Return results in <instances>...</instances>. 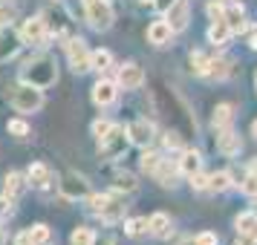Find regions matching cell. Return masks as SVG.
Returning a JSON list of instances; mask_svg holds the SVG:
<instances>
[{
    "mask_svg": "<svg viewBox=\"0 0 257 245\" xmlns=\"http://www.w3.org/2000/svg\"><path fill=\"white\" fill-rule=\"evenodd\" d=\"M21 78L26 84H32L38 90H47L52 84L58 81V70H55V61L49 58V55H35V58H29L24 64V70H21Z\"/></svg>",
    "mask_w": 257,
    "mask_h": 245,
    "instance_id": "1",
    "label": "cell"
},
{
    "mask_svg": "<svg viewBox=\"0 0 257 245\" xmlns=\"http://www.w3.org/2000/svg\"><path fill=\"white\" fill-rule=\"evenodd\" d=\"M9 101L18 113H38L41 107H44V90H38L32 84H15L12 87V95H9Z\"/></svg>",
    "mask_w": 257,
    "mask_h": 245,
    "instance_id": "2",
    "label": "cell"
},
{
    "mask_svg": "<svg viewBox=\"0 0 257 245\" xmlns=\"http://www.w3.org/2000/svg\"><path fill=\"white\" fill-rule=\"evenodd\" d=\"M127 147H130V136H127V130L121 127V124H113L110 133L98 141V153H101V159H118V156H124Z\"/></svg>",
    "mask_w": 257,
    "mask_h": 245,
    "instance_id": "3",
    "label": "cell"
},
{
    "mask_svg": "<svg viewBox=\"0 0 257 245\" xmlns=\"http://www.w3.org/2000/svg\"><path fill=\"white\" fill-rule=\"evenodd\" d=\"M84 15H87V24L93 29H98V32L110 29L113 21H116L110 0H84Z\"/></svg>",
    "mask_w": 257,
    "mask_h": 245,
    "instance_id": "4",
    "label": "cell"
},
{
    "mask_svg": "<svg viewBox=\"0 0 257 245\" xmlns=\"http://www.w3.org/2000/svg\"><path fill=\"white\" fill-rule=\"evenodd\" d=\"M58 190H61V196L64 199L75 202V199L90 196V182H87L81 173H64L58 179Z\"/></svg>",
    "mask_w": 257,
    "mask_h": 245,
    "instance_id": "5",
    "label": "cell"
},
{
    "mask_svg": "<svg viewBox=\"0 0 257 245\" xmlns=\"http://www.w3.org/2000/svg\"><path fill=\"white\" fill-rule=\"evenodd\" d=\"M67 58H70L72 72H78V75L93 70V64H90V49H87V44H84L81 38H72L70 44H67Z\"/></svg>",
    "mask_w": 257,
    "mask_h": 245,
    "instance_id": "6",
    "label": "cell"
},
{
    "mask_svg": "<svg viewBox=\"0 0 257 245\" xmlns=\"http://www.w3.org/2000/svg\"><path fill=\"white\" fill-rule=\"evenodd\" d=\"M47 35H49V29H47V21H44V15H38V18H29V21L21 26V44L44 47Z\"/></svg>",
    "mask_w": 257,
    "mask_h": 245,
    "instance_id": "7",
    "label": "cell"
},
{
    "mask_svg": "<svg viewBox=\"0 0 257 245\" xmlns=\"http://www.w3.org/2000/svg\"><path fill=\"white\" fill-rule=\"evenodd\" d=\"M165 21L171 26V32H182L191 21V6H188V0H174L168 9H165Z\"/></svg>",
    "mask_w": 257,
    "mask_h": 245,
    "instance_id": "8",
    "label": "cell"
},
{
    "mask_svg": "<svg viewBox=\"0 0 257 245\" xmlns=\"http://www.w3.org/2000/svg\"><path fill=\"white\" fill-rule=\"evenodd\" d=\"M127 136L133 144H139V147H148L153 139H156V127H153L148 118H136L133 124L127 127Z\"/></svg>",
    "mask_w": 257,
    "mask_h": 245,
    "instance_id": "9",
    "label": "cell"
},
{
    "mask_svg": "<svg viewBox=\"0 0 257 245\" xmlns=\"http://www.w3.org/2000/svg\"><path fill=\"white\" fill-rule=\"evenodd\" d=\"M116 84L124 87V90H139L142 84H145V72H142L139 64H124V67H118Z\"/></svg>",
    "mask_w": 257,
    "mask_h": 245,
    "instance_id": "10",
    "label": "cell"
},
{
    "mask_svg": "<svg viewBox=\"0 0 257 245\" xmlns=\"http://www.w3.org/2000/svg\"><path fill=\"white\" fill-rule=\"evenodd\" d=\"M116 95H118V84L110 81V78H101V81L93 87V101L98 107H110L116 101Z\"/></svg>",
    "mask_w": 257,
    "mask_h": 245,
    "instance_id": "11",
    "label": "cell"
},
{
    "mask_svg": "<svg viewBox=\"0 0 257 245\" xmlns=\"http://www.w3.org/2000/svg\"><path fill=\"white\" fill-rule=\"evenodd\" d=\"M222 21H225V26L231 29V35H237V32H243L245 29V12L240 3H231V6H225V12H222Z\"/></svg>",
    "mask_w": 257,
    "mask_h": 245,
    "instance_id": "12",
    "label": "cell"
},
{
    "mask_svg": "<svg viewBox=\"0 0 257 245\" xmlns=\"http://www.w3.org/2000/svg\"><path fill=\"white\" fill-rule=\"evenodd\" d=\"M124 210H127V205H124V199H116V196H107L104 208L98 210V216L104 222H118L121 216H124Z\"/></svg>",
    "mask_w": 257,
    "mask_h": 245,
    "instance_id": "13",
    "label": "cell"
},
{
    "mask_svg": "<svg viewBox=\"0 0 257 245\" xmlns=\"http://www.w3.org/2000/svg\"><path fill=\"white\" fill-rule=\"evenodd\" d=\"M171 26H168V21H153L151 26H148V41H151L153 47H165L168 41H171Z\"/></svg>",
    "mask_w": 257,
    "mask_h": 245,
    "instance_id": "14",
    "label": "cell"
},
{
    "mask_svg": "<svg viewBox=\"0 0 257 245\" xmlns=\"http://www.w3.org/2000/svg\"><path fill=\"white\" fill-rule=\"evenodd\" d=\"M26 182L35 187H49V182H52V170H49L47 164L35 162L29 170H26Z\"/></svg>",
    "mask_w": 257,
    "mask_h": 245,
    "instance_id": "15",
    "label": "cell"
},
{
    "mask_svg": "<svg viewBox=\"0 0 257 245\" xmlns=\"http://www.w3.org/2000/svg\"><path fill=\"white\" fill-rule=\"evenodd\" d=\"M176 173H179V164H171L168 159H162V162H159V167L153 170L156 182H159V185H165V187H168V185H176V182H174Z\"/></svg>",
    "mask_w": 257,
    "mask_h": 245,
    "instance_id": "16",
    "label": "cell"
},
{
    "mask_svg": "<svg viewBox=\"0 0 257 245\" xmlns=\"http://www.w3.org/2000/svg\"><path fill=\"white\" fill-rule=\"evenodd\" d=\"M148 231H151L153 236H168V233H171V216L162 213V210H156L151 219H148Z\"/></svg>",
    "mask_w": 257,
    "mask_h": 245,
    "instance_id": "17",
    "label": "cell"
},
{
    "mask_svg": "<svg viewBox=\"0 0 257 245\" xmlns=\"http://www.w3.org/2000/svg\"><path fill=\"white\" fill-rule=\"evenodd\" d=\"M217 147H220V153H225V156H234V153H240L243 141H240V136H237V133H231V130H222Z\"/></svg>",
    "mask_w": 257,
    "mask_h": 245,
    "instance_id": "18",
    "label": "cell"
},
{
    "mask_svg": "<svg viewBox=\"0 0 257 245\" xmlns=\"http://www.w3.org/2000/svg\"><path fill=\"white\" fill-rule=\"evenodd\" d=\"M199 167H202V159H199L197 150H185L182 153V159H179V173L194 176V173H199Z\"/></svg>",
    "mask_w": 257,
    "mask_h": 245,
    "instance_id": "19",
    "label": "cell"
},
{
    "mask_svg": "<svg viewBox=\"0 0 257 245\" xmlns=\"http://www.w3.org/2000/svg\"><path fill=\"white\" fill-rule=\"evenodd\" d=\"M228 38H231V29L225 26V21H214L208 29V41L214 47H225L228 44Z\"/></svg>",
    "mask_w": 257,
    "mask_h": 245,
    "instance_id": "20",
    "label": "cell"
},
{
    "mask_svg": "<svg viewBox=\"0 0 257 245\" xmlns=\"http://www.w3.org/2000/svg\"><path fill=\"white\" fill-rule=\"evenodd\" d=\"M113 187H116L118 193H133L136 187H139V182H136V176L127 173V170H118L116 176H113Z\"/></svg>",
    "mask_w": 257,
    "mask_h": 245,
    "instance_id": "21",
    "label": "cell"
},
{
    "mask_svg": "<svg viewBox=\"0 0 257 245\" xmlns=\"http://www.w3.org/2000/svg\"><path fill=\"white\" fill-rule=\"evenodd\" d=\"M205 75H208V78H217V81H222V78H228V75H231V64H228V61H222V58H211Z\"/></svg>",
    "mask_w": 257,
    "mask_h": 245,
    "instance_id": "22",
    "label": "cell"
},
{
    "mask_svg": "<svg viewBox=\"0 0 257 245\" xmlns=\"http://www.w3.org/2000/svg\"><path fill=\"white\" fill-rule=\"evenodd\" d=\"M21 47V35H12V32H6V35L0 38V61H9L18 52Z\"/></svg>",
    "mask_w": 257,
    "mask_h": 245,
    "instance_id": "23",
    "label": "cell"
},
{
    "mask_svg": "<svg viewBox=\"0 0 257 245\" xmlns=\"http://www.w3.org/2000/svg\"><path fill=\"white\" fill-rule=\"evenodd\" d=\"M3 185H6V196H18V193H24V187H26V176L21 173H6V179H3Z\"/></svg>",
    "mask_w": 257,
    "mask_h": 245,
    "instance_id": "24",
    "label": "cell"
},
{
    "mask_svg": "<svg viewBox=\"0 0 257 245\" xmlns=\"http://www.w3.org/2000/svg\"><path fill=\"white\" fill-rule=\"evenodd\" d=\"M90 64H93L95 72H107L113 67V55L107 49H95V52H90Z\"/></svg>",
    "mask_w": 257,
    "mask_h": 245,
    "instance_id": "25",
    "label": "cell"
},
{
    "mask_svg": "<svg viewBox=\"0 0 257 245\" xmlns=\"http://www.w3.org/2000/svg\"><path fill=\"white\" fill-rule=\"evenodd\" d=\"M29 239H32V245H49L52 242V228L49 225H32L29 228Z\"/></svg>",
    "mask_w": 257,
    "mask_h": 245,
    "instance_id": "26",
    "label": "cell"
},
{
    "mask_svg": "<svg viewBox=\"0 0 257 245\" xmlns=\"http://www.w3.org/2000/svg\"><path fill=\"white\" fill-rule=\"evenodd\" d=\"M231 116H234V107L231 104H217V110H214V127H217V130L228 127Z\"/></svg>",
    "mask_w": 257,
    "mask_h": 245,
    "instance_id": "27",
    "label": "cell"
},
{
    "mask_svg": "<svg viewBox=\"0 0 257 245\" xmlns=\"http://www.w3.org/2000/svg\"><path fill=\"white\" fill-rule=\"evenodd\" d=\"M234 182H231V173H225V170H220V173H214V176H208V190H228Z\"/></svg>",
    "mask_w": 257,
    "mask_h": 245,
    "instance_id": "28",
    "label": "cell"
},
{
    "mask_svg": "<svg viewBox=\"0 0 257 245\" xmlns=\"http://www.w3.org/2000/svg\"><path fill=\"white\" fill-rule=\"evenodd\" d=\"M124 233H127V236H133V239H136V236H145V233H151V231H148V219H145V216L127 219V225H124Z\"/></svg>",
    "mask_w": 257,
    "mask_h": 245,
    "instance_id": "29",
    "label": "cell"
},
{
    "mask_svg": "<svg viewBox=\"0 0 257 245\" xmlns=\"http://www.w3.org/2000/svg\"><path fill=\"white\" fill-rule=\"evenodd\" d=\"M159 162H162V156H159V153L145 150V153H142V159H139V167L145 170V173H151V176H153V170L159 167Z\"/></svg>",
    "mask_w": 257,
    "mask_h": 245,
    "instance_id": "30",
    "label": "cell"
},
{
    "mask_svg": "<svg viewBox=\"0 0 257 245\" xmlns=\"http://www.w3.org/2000/svg\"><path fill=\"white\" fill-rule=\"evenodd\" d=\"M93 228H87V225H81V228H75V231H72V236H70V242L72 245H90L93 242Z\"/></svg>",
    "mask_w": 257,
    "mask_h": 245,
    "instance_id": "31",
    "label": "cell"
},
{
    "mask_svg": "<svg viewBox=\"0 0 257 245\" xmlns=\"http://www.w3.org/2000/svg\"><path fill=\"white\" fill-rule=\"evenodd\" d=\"M234 225H237V233H243V231H254V228H257V213H240Z\"/></svg>",
    "mask_w": 257,
    "mask_h": 245,
    "instance_id": "32",
    "label": "cell"
},
{
    "mask_svg": "<svg viewBox=\"0 0 257 245\" xmlns=\"http://www.w3.org/2000/svg\"><path fill=\"white\" fill-rule=\"evenodd\" d=\"M6 130H9L12 136H18V139H26V136H29V124H26L24 118H12V121L6 124Z\"/></svg>",
    "mask_w": 257,
    "mask_h": 245,
    "instance_id": "33",
    "label": "cell"
},
{
    "mask_svg": "<svg viewBox=\"0 0 257 245\" xmlns=\"http://www.w3.org/2000/svg\"><path fill=\"white\" fill-rule=\"evenodd\" d=\"M208 55H202V52H194L191 55V70L197 72V75H205V70H208Z\"/></svg>",
    "mask_w": 257,
    "mask_h": 245,
    "instance_id": "34",
    "label": "cell"
},
{
    "mask_svg": "<svg viewBox=\"0 0 257 245\" xmlns=\"http://www.w3.org/2000/svg\"><path fill=\"white\" fill-rule=\"evenodd\" d=\"M240 190H243L245 196H257V173H248L240 182Z\"/></svg>",
    "mask_w": 257,
    "mask_h": 245,
    "instance_id": "35",
    "label": "cell"
},
{
    "mask_svg": "<svg viewBox=\"0 0 257 245\" xmlns=\"http://www.w3.org/2000/svg\"><path fill=\"white\" fill-rule=\"evenodd\" d=\"M15 6L12 3H0V26H6V24H12L15 21Z\"/></svg>",
    "mask_w": 257,
    "mask_h": 245,
    "instance_id": "36",
    "label": "cell"
},
{
    "mask_svg": "<svg viewBox=\"0 0 257 245\" xmlns=\"http://www.w3.org/2000/svg\"><path fill=\"white\" fill-rule=\"evenodd\" d=\"M162 141H165V147H168V150H176V147H182V136H179L176 130H168Z\"/></svg>",
    "mask_w": 257,
    "mask_h": 245,
    "instance_id": "37",
    "label": "cell"
},
{
    "mask_svg": "<svg viewBox=\"0 0 257 245\" xmlns=\"http://www.w3.org/2000/svg\"><path fill=\"white\" fill-rule=\"evenodd\" d=\"M220 239H217V233H211V231H202L194 236V245H217Z\"/></svg>",
    "mask_w": 257,
    "mask_h": 245,
    "instance_id": "38",
    "label": "cell"
},
{
    "mask_svg": "<svg viewBox=\"0 0 257 245\" xmlns=\"http://www.w3.org/2000/svg\"><path fill=\"white\" fill-rule=\"evenodd\" d=\"M110 127H113V124H110V121H93V136L98 141L104 139L107 133H110Z\"/></svg>",
    "mask_w": 257,
    "mask_h": 245,
    "instance_id": "39",
    "label": "cell"
},
{
    "mask_svg": "<svg viewBox=\"0 0 257 245\" xmlns=\"http://www.w3.org/2000/svg\"><path fill=\"white\" fill-rule=\"evenodd\" d=\"M191 187H194V190H208V176L205 173H194L191 176Z\"/></svg>",
    "mask_w": 257,
    "mask_h": 245,
    "instance_id": "40",
    "label": "cell"
},
{
    "mask_svg": "<svg viewBox=\"0 0 257 245\" xmlns=\"http://www.w3.org/2000/svg\"><path fill=\"white\" fill-rule=\"evenodd\" d=\"M237 245H257V228H254V231L237 233Z\"/></svg>",
    "mask_w": 257,
    "mask_h": 245,
    "instance_id": "41",
    "label": "cell"
},
{
    "mask_svg": "<svg viewBox=\"0 0 257 245\" xmlns=\"http://www.w3.org/2000/svg\"><path fill=\"white\" fill-rule=\"evenodd\" d=\"M205 12H208L211 21H222V12H225V6H222V3H208V9H205Z\"/></svg>",
    "mask_w": 257,
    "mask_h": 245,
    "instance_id": "42",
    "label": "cell"
},
{
    "mask_svg": "<svg viewBox=\"0 0 257 245\" xmlns=\"http://www.w3.org/2000/svg\"><path fill=\"white\" fill-rule=\"evenodd\" d=\"M9 213H12V196L0 193V219H3V216H9Z\"/></svg>",
    "mask_w": 257,
    "mask_h": 245,
    "instance_id": "43",
    "label": "cell"
},
{
    "mask_svg": "<svg viewBox=\"0 0 257 245\" xmlns=\"http://www.w3.org/2000/svg\"><path fill=\"white\" fill-rule=\"evenodd\" d=\"M15 245H32V239H29V231L18 233V236H15Z\"/></svg>",
    "mask_w": 257,
    "mask_h": 245,
    "instance_id": "44",
    "label": "cell"
},
{
    "mask_svg": "<svg viewBox=\"0 0 257 245\" xmlns=\"http://www.w3.org/2000/svg\"><path fill=\"white\" fill-rule=\"evenodd\" d=\"M90 245H113V236H107V233L104 236H93V242Z\"/></svg>",
    "mask_w": 257,
    "mask_h": 245,
    "instance_id": "45",
    "label": "cell"
},
{
    "mask_svg": "<svg viewBox=\"0 0 257 245\" xmlns=\"http://www.w3.org/2000/svg\"><path fill=\"white\" fill-rule=\"evenodd\" d=\"M248 47L257 49V26H251V29H248Z\"/></svg>",
    "mask_w": 257,
    "mask_h": 245,
    "instance_id": "46",
    "label": "cell"
},
{
    "mask_svg": "<svg viewBox=\"0 0 257 245\" xmlns=\"http://www.w3.org/2000/svg\"><path fill=\"white\" fill-rule=\"evenodd\" d=\"M171 3H174V0H153V6H156V9H159V12H165V9H168V6H171Z\"/></svg>",
    "mask_w": 257,
    "mask_h": 245,
    "instance_id": "47",
    "label": "cell"
},
{
    "mask_svg": "<svg viewBox=\"0 0 257 245\" xmlns=\"http://www.w3.org/2000/svg\"><path fill=\"white\" fill-rule=\"evenodd\" d=\"M248 170H251V173H257V159L251 162V167H248Z\"/></svg>",
    "mask_w": 257,
    "mask_h": 245,
    "instance_id": "48",
    "label": "cell"
},
{
    "mask_svg": "<svg viewBox=\"0 0 257 245\" xmlns=\"http://www.w3.org/2000/svg\"><path fill=\"white\" fill-rule=\"evenodd\" d=\"M251 136H254V139H257V121H254V124H251Z\"/></svg>",
    "mask_w": 257,
    "mask_h": 245,
    "instance_id": "49",
    "label": "cell"
},
{
    "mask_svg": "<svg viewBox=\"0 0 257 245\" xmlns=\"http://www.w3.org/2000/svg\"><path fill=\"white\" fill-rule=\"evenodd\" d=\"M182 245H194V242H182Z\"/></svg>",
    "mask_w": 257,
    "mask_h": 245,
    "instance_id": "50",
    "label": "cell"
},
{
    "mask_svg": "<svg viewBox=\"0 0 257 245\" xmlns=\"http://www.w3.org/2000/svg\"><path fill=\"white\" fill-rule=\"evenodd\" d=\"M142 3H148V0H142ZM151 3H153V0H151Z\"/></svg>",
    "mask_w": 257,
    "mask_h": 245,
    "instance_id": "51",
    "label": "cell"
},
{
    "mask_svg": "<svg viewBox=\"0 0 257 245\" xmlns=\"http://www.w3.org/2000/svg\"><path fill=\"white\" fill-rule=\"evenodd\" d=\"M0 233H3V228H0Z\"/></svg>",
    "mask_w": 257,
    "mask_h": 245,
    "instance_id": "52",
    "label": "cell"
}]
</instances>
